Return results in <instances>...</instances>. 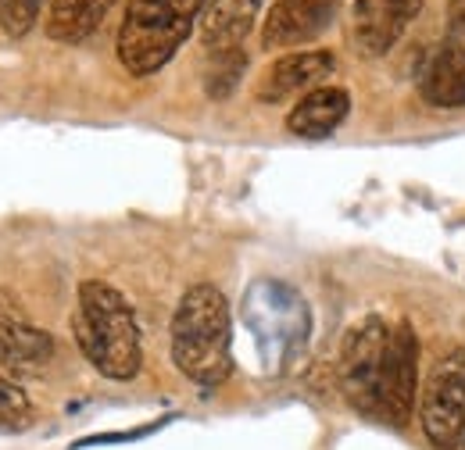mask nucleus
<instances>
[{
    "label": "nucleus",
    "mask_w": 465,
    "mask_h": 450,
    "mask_svg": "<svg viewBox=\"0 0 465 450\" xmlns=\"http://www.w3.org/2000/svg\"><path fill=\"white\" fill-rule=\"evenodd\" d=\"M173 361L197 386H219L232 372V318L219 286L197 282L173 315Z\"/></svg>",
    "instance_id": "f257e3e1"
},
{
    "label": "nucleus",
    "mask_w": 465,
    "mask_h": 450,
    "mask_svg": "<svg viewBox=\"0 0 465 450\" xmlns=\"http://www.w3.org/2000/svg\"><path fill=\"white\" fill-rule=\"evenodd\" d=\"M72 333L86 361L115 379L125 383L140 372L143 365V347H140V326L129 308V300L118 293L115 286L101 279H86L79 286V304L72 318Z\"/></svg>",
    "instance_id": "f03ea898"
},
{
    "label": "nucleus",
    "mask_w": 465,
    "mask_h": 450,
    "mask_svg": "<svg viewBox=\"0 0 465 450\" xmlns=\"http://www.w3.org/2000/svg\"><path fill=\"white\" fill-rule=\"evenodd\" d=\"M208 0H129L118 25V61L129 75H154L186 44Z\"/></svg>",
    "instance_id": "7ed1b4c3"
},
{
    "label": "nucleus",
    "mask_w": 465,
    "mask_h": 450,
    "mask_svg": "<svg viewBox=\"0 0 465 450\" xmlns=\"http://www.w3.org/2000/svg\"><path fill=\"white\" fill-rule=\"evenodd\" d=\"M419 426L437 450H459L465 429V347H448L422 390H419Z\"/></svg>",
    "instance_id": "20e7f679"
},
{
    "label": "nucleus",
    "mask_w": 465,
    "mask_h": 450,
    "mask_svg": "<svg viewBox=\"0 0 465 450\" xmlns=\"http://www.w3.org/2000/svg\"><path fill=\"white\" fill-rule=\"evenodd\" d=\"M391 329L383 318L369 315L358 326H351L341 350V386L351 407L365 415H380V376H383V357H387Z\"/></svg>",
    "instance_id": "39448f33"
},
{
    "label": "nucleus",
    "mask_w": 465,
    "mask_h": 450,
    "mask_svg": "<svg viewBox=\"0 0 465 450\" xmlns=\"http://www.w3.org/2000/svg\"><path fill=\"white\" fill-rule=\"evenodd\" d=\"M419 404V339L411 333V326L401 322L391 343H387V357H383V376H380V418H387L391 426L405 429L415 415Z\"/></svg>",
    "instance_id": "423d86ee"
},
{
    "label": "nucleus",
    "mask_w": 465,
    "mask_h": 450,
    "mask_svg": "<svg viewBox=\"0 0 465 450\" xmlns=\"http://www.w3.org/2000/svg\"><path fill=\"white\" fill-rule=\"evenodd\" d=\"M341 11V0H272L262 25L265 51H291L319 40Z\"/></svg>",
    "instance_id": "0eeeda50"
},
{
    "label": "nucleus",
    "mask_w": 465,
    "mask_h": 450,
    "mask_svg": "<svg viewBox=\"0 0 465 450\" xmlns=\"http://www.w3.org/2000/svg\"><path fill=\"white\" fill-rule=\"evenodd\" d=\"M422 0H354L351 7V40L358 54L383 57L415 22Z\"/></svg>",
    "instance_id": "6e6552de"
},
{
    "label": "nucleus",
    "mask_w": 465,
    "mask_h": 450,
    "mask_svg": "<svg viewBox=\"0 0 465 450\" xmlns=\"http://www.w3.org/2000/svg\"><path fill=\"white\" fill-rule=\"evenodd\" d=\"M54 357V337L36 329L7 297H0V368L7 376H40Z\"/></svg>",
    "instance_id": "1a4fd4ad"
},
{
    "label": "nucleus",
    "mask_w": 465,
    "mask_h": 450,
    "mask_svg": "<svg viewBox=\"0 0 465 450\" xmlns=\"http://www.w3.org/2000/svg\"><path fill=\"white\" fill-rule=\"evenodd\" d=\"M422 97L444 112L465 108V11H459L444 29V40L422 79Z\"/></svg>",
    "instance_id": "9d476101"
},
{
    "label": "nucleus",
    "mask_w": 465,
    "mask_h": 450,
    "mask_svg": "<svg viewBox=\"0 0 465 450\" xmlns=\"http://www.w3.org/2000/svg\"><path fill=\"white\" fill-rule=\"evenodd\" d=\"M337 72V57L330 51H291V54L276 57L265 75L258 79V101L262 104H280L293 93H308L315 90L322 79H330Z\"/></svg>",
    "instance_id": "9b49d317"
},
{
    "label": "nucleus",
    "mask_w": 465,
    "mask_h": 450,
    "mask_svg": "<svg viewBox=\"0 0 465 450\" xmlns=\"http://www.w3.org/2000/svg\"><path fill=\"white\" fill-rule=\"evenodd\" d=\"M351 112V97L344 86H315L308 90L287 114V129L301 140H326L341 129Z\"/></svg>",
    "instance_id": "f8f14e48"
},
{
    "label": "nucleus",
    "mask_w": 465,
    "mask_h": 450,
    "mask_svg": "<svg viewBox=\"0 0 465 450\" xmlns=\"http://www.w3.org/2000/svg\"><path fill=\"white\" fill-rule=\"evenodd\" d=\"M265 0H208L201 15V44L204 51H232L247 40L262 15Z\"/></svg>",
    "instance_id": "ddd939ff"
},
{
    "label": "nucleus",
    "mask_w": 465,
    "mask_h": 450,
    "mask_svg": "<svg viewBox=\"0 0 465 450\" xmlns=\"http://www.w3.org/2000/svg\"><path fill=\"white\" fill-rule=\"evenodd\" d=\"M112 4L115 0H51L47 36L54 44H83L90 33H97Z\"/></svg>",
    "instance_id": "4468645a"
},
{
    "label": "nucleus",
    "mask_w": 465,
    "mask_h": 450,
    "mask_svg": "<svg viewBox=\"0 0 465 450\" xmlns=\"http://www.w3.org/2000/svg\"><path fill=\"white\" fill-rule=\"evenodd\" d=\"M243 68H247V54H243V47H232V51H212L208 72H204V93H208L212 101H226L232 90L240 86Z\"/></svg>",
    "instance_id": "2eb2a0df"
},
{
    "label": "nucleus",
    "mask_w": 465,
    "mask_h": 450,
    "mask_svg": "<svg viewBox=\"0 0 465 450\" xmlns=\"http://www.w3.org/2000/svg\"><path fill=\"white\" fill-rule=\"evenodd\" d=\"M33 426V404L11 376L0 372V433H25Z\"/></svg>",
    "instance_id": "dca6fc26"
},
{
    "label": "nucleus",
    "mask_w": 465,
    "mask_h": 450,
    "mask_svg": "<svg viewBox=\"0 0 465 450\" xmlns=\"http://www.w3.org/2000/svg\"><path fill=\"white\" fill-rule=\"evenodd\" d=\"M44 4H47V0H7L4 11H0V25H4V33H7L11 40L25 36V33L40 22Z\"/></svg>",
    "instance_id": "f3484780"
},
{
    "label": "nucleus",
    "mask_w": 465,
    "mask_h": 450,
    "mask_svg": "<svg viewBox=\"0 0 465 450\" xmlns=\"http://www.w3.org/2000/svg\"><path fill=\"white\" fill-rule=\"evenodd\" d=\"M459 447H462V450H465V429H462V444H459Z\"/></svg>",
    "instance_id": "a211bd4d"
},
{
    "label": "nucleus",
    "mask_w": 465,
    "mask_h": 450,
    "mask_svg": "<svg viewBox=\"0 0 465 450\" xmlns=\"http://www.w3.org/2000/svg\"><path fill=\"white\" fill-rule=\"evenodd\" d=\"M4 4H7V0H0V11H4Z\"/></svg>",
    "instance_id": "6ab92c4d"
}]
</instances>
